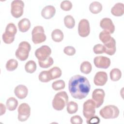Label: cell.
Here are the masks:
<instances>
[{
	"mask_svg": "<svg viewBox=\"0 0 124 124\" xmlns=\"http://www.w3.org/2000/svg\"><path fill=\"white\" fill-rule=\"evenodd\" d=\"M104 46L105 48V53L109 55H113L115 54L116 47V41L114 38L111 37L109 41L104 44Z\"/></svg>",
	"mask_w": 124,
	"mask_h": 124,
	"instance_id": "17",
	"label": "cell"
},
{
	"mask_svg": "<svg viewBox=\"0 0 124 124\" xmlns=\"http://www.w3.org/2000/svg\"><path fill=\"white\" fill-rule=\"evenodd\" d=\"M108 80V75L104 71H99L97 72L93 78V82L96 86H102L105 85Z\"/></svg>",
	"mask_w": 124,
	"mask_h": 124,
	"instance_id": "15",
	"label": "cell"
},
{
	"mask_svg": "<svg viewBox=\"0 0 124 124\" xmlns=\"http://www.w3.org/2000/svg\"><path fill=\"white\" fill-rule=\"evenodd\" d=\"M95 66L98 68L107 69L110 65V60L107 57L98 56L95 57L93 59Z\"/></svg>",
	"mask_w": 124,
	"mask_h": 124,
	"instance_id": "13",
	"label": "cell"
},
{
	"mask_svg": "<svg viewBox=\"0 0 124 124\" xmlns=\"http://www.w3.org/2000/svg\"><path fill=\"white\" fill-rule=\"evenodd\" d=\"M120 110L114 105H108L103 107L99 111L100 115L104 119H115L118 117Z\"/></svg>",
	"mask_w": 124,
	"mask_h": 124,
	"instance_id": "3",
	"label": "cell"
},
{
	"mask_svg": "<svg viewBox=\"0 0 124 124\" xmlns=\"http://www.w3.org/2000/svg\"><path fill=\"white\" fill-rule=\"evenodd\" d=\"M92 70V64L88 61H84L80 64V70L83 74H89L91 72Z\"/></svg>",
	"mask_w": 124,
	"mask_h": 124,
	"instance_id": "26",
	"label": "cell"
},
{
	"mask_svg": "<svg viewBox=\"0 0 124 124\" xmlns=\"http://www.w3.org/2000/svg\"><path fill=\"white\" fill-rule=\"evenodd\" d=\"M18 66L17 61L14 59L9 60L6 63V68L8 71H13L15 70Z\"/></svg>",
	"mask_w": 124,
	"mask_h": 124,
	"instance_id": "30",
	"label": "cell"
},
{
	"mask_svg": "<svg viewBox=\"0 0 124 124\" xmlns=\"http://www.w3.org/2000/svg\"><path fill=\"white\" fill-rule=\"evenodd\" d=\"M70 122L72 124H81L83 123V120L79 115H75L70 119Z\"/></svg>",
	"mask_w": 124,
	"mask_h": 124,
	"instance_id": "38",
	"label": "cell"
},
{
	"mask_svg": "<svg viewBox=\"0 0 124 124\" xmlns=\"http://www.w3.org/2000/svg\"><path fill=\"white\" fill-rule=\"evenodd\" d=\"M0 115H3V114H4L5 113L6 111V107L5 106L1 103H0Z\"/></svg>",
	"mask_w": 124,
	"mask_h": 124,
	"instance_id": "40",
	"label": "cell"
},
{
	"mask_svg": "<svg viewBox=\"0 0 124 124\" xmlns=\"http://www.w3.org/2000/svg\"><path fill=\"white\" fill-rule=\"evenodd\" d=\"M39 79L42 82H48L51 80L48 71H43L39 75Z\"/></svg>",
	"mask_w": 124,
	"mask_h": 124,
	"instance_id": "32",
	"label": "cell"
},
{
	"mask_svg": "<svg viewBox=\"0 0 124 124\" xmlns=\"http://www.w3.org/2000/svg\"><path fill=\"white\" fill-rule=\"evenodd\" d=\"M99 37L101 41L103 44H105L109 41L112 37L109 32L104 30L100 32Z\"/></svg>",
	"mask_w": 124,
	"mask_h": 124,
	"instance_id": "31",
	"label": "cell"
},
{
	"mask_svg": "<svg viewBox=\"0 0 124 124\" xmlns=\"http://www.w3.org/2000/svg\"><path fill=\"white\" fill-rule=\"evenodd\" d=\"M51 53V48L46 45H44L37 48L35 51V55L38 61H43L47 59Z\"/></svg>",
	"mask_w": 124,
	"mask_h": 124,
	"instance_id": "10",
	"label": "cell"
},
{
	"mask_svg": "<svg viewBox=\"0 0 124 124\" xmlns=\"http://www.w3.org/2000/svg\"><path fill=\"white\" fill-rule=\"evenodd\" d=\"M37 66L36 62L32 60L29 61L25 65V71L29 73H33L36 70Z\"/></svg>",
	"mask_w": 124,
	"mask_h": 124,
	"instance_id": "27",
	"label": "cell"
},
{
	"mask_svg": "<svg viewBox=\"0 0 124 124\" xmlns=\"http://www.w3.org/2000/svg\"><path fill=\"white\" fill-rule=\"evenodd\" d=\"M111 13L116 16H120L124 13V5L123 3H116L111 9Z\"/></svg>",
	"mask_w": 124,
	"mask_h": 124,
	"instance_id": "19",
	"label": "cell"
},
{
	"mask_svg": "<svg viewBox=\"0 0 124 124\" xmlns=\"http://www.w3.org/2000/svg\"><path fill=\"white\" fill-rule=\"evenodd\" d=\"M95 104L93 99H88L83 104V114L85 118L89 119L95 113Z\"/></svg>",
	"mask_w": 124,
	"mask_h": 124,
	"instance_id": "7",
	"label": "cell"
},
{
	"mask_svg": "<svg viewBox=\"0 0 124 124\" xmlns=\"http://www.w3.org/2000/svg\"><path fill=\"white\" fill-rule=\"evenodd\" d=\"M122 77V72L118 68H113L110 72V78L113 81L119 80Z\"/></svg>",
	"mask_w": 124,
	"mask_h": 124,
	"instance_id": "25",
	"label": "cell"
},
{
	"mask_svg": "<svg viewBox=\"0 0 124 124\" xmlns=\"http://www.w3.org/2000/svg\"><path fill=\"white\" fill-rule=\"evenodd\" d=\"M61 8L62 10L68 11L72 8V3L69 0H63L61 3Z\"/></svg>",
	"mask_w": 124,
	"mask_h": 124,
	"instance_id": "35",
	"label": "cell"
},
{
	"mask_svg": "<svg viewBox=\"0 0 124 124\" xmlns=\"http://www.w3.org/2000/svg\"><path fill=\"white\" fill-rule=\"evenodd\" d=\"M105 93L102 89H96L92 93V99L94 102L95 107L99 108L103 103Z\"/></svg>",
	"mask_w": 124,
	"mask_h": 124,
	"instance_id": "11",
	"label": "cell"
},
{
	"mask_svg": "<svg viewBox=\"0 0 124 124\" xmlns=\"http://www.w3.org/2000/svg\"><path fill=\"white\" fill-rule=\"evenodd\" d=\"M93 50L94 53L96 54H102L105 53V48L104 45L100 44H98L94 45L93 48Z\"/></svg>",
	"mask_w": 124,
	"mask_h": 124,
	"instance_id": "36",
	"label": "cell"
},
{
	"mask_svg": "<svg viewBox=\"0 0 124 124\" xmlns=\"http://www.w3.org/2000/svg\"><path fill=\"white\" fill-rule=\"evenodd\" d=\"M63 33L60 29H55L51 33V37L52 40L56 42H60L63 39Z\"/></svg>",
	"mask_w": 124,
	"mask_h": 124,
	"instance_id": "23",
	"label": "cell"
},
{
	"mask_svg": "<svg viewBox=\"0 0 124 124\" xmlns=\"http://www.w3.org/2000/svg\"><path fill=\"white\" fill-rule=\"evenodd\" d=\"M56 13L55 8L52 5H46L41 11V16L45 19H48L54 16Z\"/></svg>",
	"mask_w": 124,
	"mask_h": 124,
	"instance_id": "18",
	"label": "cell"
},
{
	"mask_svg": "<svg viewBox=\"0 0 124 124\" xmlns=\"http://www.w3.org/2000/svg\"><path fill=\"white\" fill-rule=\"evenodd\" d=\"M68 89L73 98L81 100L88 95L91 89V85L86 77L76 75L70 79Z\"/></svg>",
	"mask_w": 124,
	"mask_h": 124,
	"instance_id": "1",
	"label": "cell"
},
{
	"mask_svg": "<svg viewBox=\"0 0 124 124\" xmlns=\"http://www.w3.org/2000/svg\"><path fill=\"white\" fill-rule=\"evenodd\" d=\"M24 3L21 0H14L11 4V13L15 18H18L23 14Z\"/></svg>",
	"mask_w": 124,
	"mask_h": 124,
	"instance_id": "8",
	"label": "cell"
},
{
	"mask_svg": "<svg viewBox=\"0 0 124 124\" xmlns=\"http://www.w3.org/2000/svg\"><path fill=\"white\" fill-rule=\"evenodd\" d=\"M53 62L54 61L51 57H49L47 59L43 61H38V63L40 67L43 68H48L53 64Z\"/></svg>",
	"mask_w": 124,
	"mask_h": 124,
	"instance_id": "34",
	"label": "cell"
},
{
	"mask_svg": "<svg viewBox=\"0 0 124 124\" xmlns=\"http://www.w3.org/2000/svg\"><path fill=\"white\" fill-rule=\"evenodd\" d=\"M31 49L30 44L27 41H22L19 43L16 51V56L20 61H24L28 58Z\"/></svg>",
	"mask_w": 124,
	"mask_h": 124,
	"instance_id": "4",
	"label": "cell"
},
{
	"mask_svg": "<svg viewBox=\"0 0 124 124\" xmlns=\"http://www.w3.org/2000/svg\"><path fill=\"white\" fill-rule=\"evenodd\" d=\"M100 26L104 30L108 31L110 34L113 33L115 31V26L111 19L108 17H105L101 20Z\"/></svg>",
	"mask_w": 124,
	"mask_h": 124,
	"instance_id": "14",
	"label": "cell"
},
{
	"mask_svg": "<svg viewBox=\"0 0 124 124\" xmlns=\"http://www.w3.org/2000/svg\"><path fill=\"white\" fill-rule=\"evenodd\" d=\"M18 106V101L13 97H9L6 101V106L10 111L15 110Z\"/></svg>",
	"mask_w": 124,
	"mask_h": 124,
	"instance_id": "22",
	"label": "cell"
},
{
	"mask_svg": "<svg viewBox=\"0 0 124 124\" xmlns=\"http://www.w3.org/2000/svg\"><path fill=\"white\" fill-rule=\"evenodd\" d=\"M15 95L19 99H23L26 97L28 93V89L27 87L22 84L18 85L14 90Z\"/></svg>",
	"mask_w": 124,
	"mask_h": 124,
	"instance_id": "16",
	"label": "cell"
},
{
	"mask_svg": "<svg viewBox=\"0 0 124 124\" xmlns=\"http://www.w3.org/2000/svg\"><path fill=\"white\" fill-rule=\"evenodd\" d=\"M89 9L92 13L96 14L102 11V5L99 1H94L90 4L89 6Z\"/></svg>",
	"mask_w": 124,
	"mask_h": 124,
	"instance_id": "21",
	"label": "cell"
},
{
	"mask_svg": "<svg viewBox=\"0 0 124 124\" xmlns=\"http://www.w3.org/2000/svg\"><path fill=\"white\" fill-rule=\"evenodd\" d=\"M68 101V94L65 91H61L55 95L52 102V107L56 110H62L67 105Z\"/></svg>",
	"mask_w": 124,
	"mask_h": 124,
	"instance_id": "2",
	"label": "cell"
},
{
	"mask_svg": "<svg viewBox=\"0 0 124 124\" xmlns=\"http://www.w3.org/2000/svg\"><path fill=\"white\" fill-rule=\"evenodd\" d=\"M17 32V28L13 23L8 24L5 28V31L2 34V40L4 43L10 44L13 42L15 36Z\"/></svg>",
	"mask_w": 124,
	"mask_h": 124,
	"instance_id": "5",
	"label": "cell"
},
{
	"mask_svg": "<svg viewBox=\"0 0 124 124\" xmlns=\"http://www.w3.org/2000/svg\"><path fill=\"white\" fill-rule=\"evenodd\" d=\"M66 109L69 114L75 113L78 110V105L75 102L70 101L67 104Z\"/></svg>",
	"mask_w": 124,
	"mask_h": 124,
	"instance_id": "29",
	"label": "cell"
},
{
	"mask_svg": "<svg viewBox=\"0 0 124 124\" xmlns=\"http://www.w3.org/2000/svg\"><path fill=\"white\" fill-rule=\"evenodd\" d=\"M90 32V27L89 21L85 18L80 20L78 26V33L80 36L85 37L88 36Z\"/></svg>",
	"mask_w": 124,
	"mask_h": 124,
	"instance_id": "12",
	"label": "cell"
},
{
	"mask_svg": "<svg viewBox=\"0 0 124 124\" xmlns=\"http://www.w3.org/2000/svg\"><path fill=\"white\" fill-rule=\"evenodd\" d=\"M64 23L66 28L73 29L75 25V20L72 16L67 15L64 17Z\"/></svg>",
	"mask_w": 124,
	"mask_h": 124,
	"instance_id": "28",
	"label": "cell"
},
{
	"mask_svg": "<svg viewBox=\"0 0 124 124\" xmlns=\"http://www.w3.org/2000/svg\"><path fill=\"white\" fill-rule=\"evenodd\" d=\"M100 122V119L97 116H93L89 119H87V123L90 124H98Z\"/></svg>",
	"mask_w": 124,
	"mask_h": 124,
	"instance_id": "39",
	"label": "cell"
},
{
	"mask_svg": "<svg viewBox=\"0 0 124 124\" xmlns=\"http://www.w3.org/2000/svg\"><path fill=\"white\" fill-rule=\"evenodd\" d=\"M48 72L51 80L60 78L62 74L61 69L57 66H55L48 70Z\"/></svg>",
	"mask_w": 124,
	"mask_h": 124,
	"instance_id": "24",
	"label": "cell"
},
{
	"mask_svg": "<svg viewBox=\"0 0 124 124\" xmlns=\"http://www.w3.org/2000/svg\"><path fill=\"white\" fill-rule=\"evenodd\" d=\"M32 41L35 44H40L46 40L44 28L41 26H36L33 28L31 31Z\"/></svg>",
	"mask_w": 124,
	"mask_h": 124,
	"instance_id": "6",
	"label": "cell"
},
{
	"mask_svg": "<svg viewBox=\"0 0 124 124\" xmlns=\"http://www.w3.org/2000/svg\"><path fill=\"white\" fill-rule=\"evenodd\" d=\"M63 52L67 55L73 56L76 53V49L73 46H67L64 48Z\"/></svg>",
	"mask_w": 124,
	"mask_h": 124,
	"instance_id": "37",
	"label": "cell"
},
{
	"mask_svg": "<svg viewBox=\"0 0 124 124\" xmlns=\"http://www.w3.org/2000/svg\"><path fill=\"white\" fill-rule=\"evenodd\" d=\"M18 27L20 31L25 32L27 31L31 27V22L29 19L23 18L18 23Z\"/></svg>",
	"mask_w": 124,
	"mask_h": 124,
	"instance_id": "20",
	"label": "cell"
},
{
	"mask_svg": "<svg viewBox=\"0 0 124 124\" xmlns=\"http://www.w3.org/2000/svg\"><path fill=\"white\" fill-rule=\"evenodd\" d=\"M18 121L20 122H25L28 120L31 115V108L30 106L26 103L21 104L18 108Z\"/></svg>",
	"mask_w": 124,
	"mask_h": 124,
	"instance_id": "9",
	"label": "cell"
},
{
	"mask_svg": "<svg viewBox=\"0 0 124 124\" xmlns=\"http://www.w3.org/2000/svg\"><path fill=\"white\" fill-rule=\"evenodd\" d=\"M65 84L64 81L62 79H59L55 81L52 84V87L55 91L61 90L65 88Z\"/></svg>",
	"mask_w": 124,
	"mask_h": 124,
	"instance_id": "33",
	"label": "cell"
}]
</instances>
